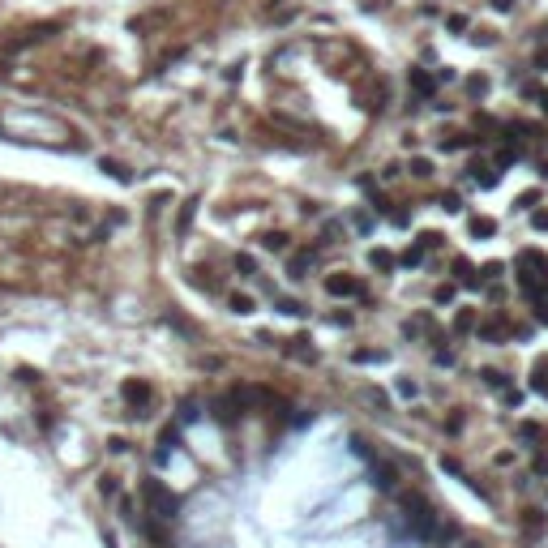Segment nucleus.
<instances>
[{
    "mask_svg": "<svg viewBox=\"0 0 548 548\" xmlns=\"http://www.w3.org/2000/svg\"><path fill=\"white\" fill-rule=\"evenodd\" d=\"M142 502H146L150 518H163V523L180 518V497H176L168 484H158V480H146V484H142Z\"/></svg>",
    "mask_w": 548,
    "mask_h": 548,
    "instance_id": "obj_1",
    "label": "nucleus"
},
{
    "mask_svg": "<svg viewBox=\"0 0 548 548\" xmlns=\"http://www.w3.org/2000/svg\"><path fill=\"white\" fill-rule=\"evenodd\" d=\"M403 510H407V523H411V531H416V535H424V540L442 535V523H437L432 506L420 497V492H407V497H403Z\"/></svg>",
    "mask_w": 548,
    "mask_h": 548,
    "instance_id": "obj_2",
    "label": "nucleus"
},
{
    "mask_svg": "<svg viewBox=\"0 0 548 548\" xmlns=\"http://www.w3.org/2000/svg\"><path fill=\"white\" fill-rule=\"evenodd\" d=\"M368 475H373V488H381V492H394V480H399V475H394V467H390L386 459H377V463L368 467Z\"/></svg>",
    "mask_w": 548,
    "mask_h": 548,
    "instance_id": "obj_3",
    "label": "nucleus"
},
{
    "mask_svg": "<svg viewBox=\"0 0 548 548\" xmlns=\"http://www.w3.org/2000/svg\"><path fill=\"white\" fill-rule=\"evenodd\" d=\"M325 292L330 296H364V287L356 279H347V274H330V279H325Z\"/></svg>",
    "mask_w": 548,
    "mask_h": 548,
    "instance_id": "obj_4",
    "label": "nucleus"
},
{
    "mask_svg": "<svg viewBox=\"0 0 548 548\" xmlns=\"http://www.w3.org/2000/svg\"><path fill=\"white\" fill-rule=\"evenodd\" d=\"M125 399H129L133 407H146L154 394H150V386H142V381H129V386H125Z\"/></svg>",
    "mask_w": 548,
    "mask_h": 548,
    "instance_id": "obj_5",
    "label": "nucleus"
},
{
    "mask_svg": "<svg viewBox=\"0 0 548 548\" xmlns=\"http://www.w3.org/2000/svg\"><path fill=\"white\" fill-rule=\"evenodd\" d=\"M411 86H416V90H420L424 99H432V90H437V82H432V77H428L424 69H411Z\"/></svg>",
    "mask_w": 548,
    "mask_h": 548,
    "instance_id": "obj_6",
    "label": "nucleus"
},
{
    "mask_svg": "<svg viewBox=\"0 0 548 548\" xmlns=\"http://www.w3.org/2000/svg\"><path fill=\"white\" fill-rule=\"evenodd\" d=\"M261 244H266L270 253H287V232H266Z\"/></svg>",
    "mask_w": 548,
    "mask_h": 548,
    "instance_id": "obj_7",
    "label": "nucleus"
},
{
    "mask_svg": "<svg viewBox=\"0 0 548 548\" xmlns=\"http://www.w3.org/2000/svg\"><path fill=\"white\" fill-rule=\"evenodd\" d=\"M518 437H523V442H544V424L523 420V424H518Z\"/></svg>",
    "mask_w": 548,
    "mask_h": 548,
    "instance_id": "obj_8",
    "label": "nucleus"
},
{
    "mask_svg": "<svg viewBox=\"0 0 548 548\" xmlns=\"http://www.w3.org/2000/svg\"><path fill=\"white\" fill-rule=\"evenodd\" d=\"M480 377H484V386H492V390H506V373H497V368H480Z\"/></svg>",
    "mask_w": 548,
    "mask_h": 548,
    "instance_id": "obj_9",
    "label": "nucleus"
},
{
    "mask_svg": "<svg viewBox=\"0 0 548 548\" xmlns=\"http://www.w3.org/2000/svg\"><path fill=\"white\" fill-rule=\"evenodd\" d=\"M492 232H497L492 218H471V236H492Z\"/></svg>",
    "mask_w": 548,
    "mask_h": 548,
    "instance_id": "obj_10",
    "label": "nucleus"
},
{
    "mask_svg": "<svg viewBox=\"0 0 548 548\" xmlns=\"http://www.w3.org/2000/svg\"><path fill=\"white\" fill-rule=\"evenodd\" d=\"M368 261H373L377 270H394V257H390L386 249H373V257H368Z\"/></svg>",
    "mask_w": 548,
    "mask_h": 548,
    "instance_id": "obj_11",
    "label": "nucleus"
},
{
    "mask_svg": "<svg viewBox=\"0 0 548 548\" xmlns=\"http://www.w3.org/2000/svg\"><path fill=\"white\" fill-rule=\"evenodd\" d=\"M356 364H386V351H356Z\"/></svg>",
    "mask_w": 548,
    "mask_h": 548,
    "instance_id": "obj_12",
    "label": "nucleus"
},
{
    "mask_svg": "<svg viewBox=\"0 0 548 548\" xmlns=\"http://www.w3.org/2000/svg\"><path fill=\"white\" fill-rule=\"evenodd\" d=\"M309 253H300V257H292V279H304V270H309Z\"/></svg>",
    "mask_w": 548,
    "mask_h": 548,
    "instance_id": "obj_13",
    "label": "nucleus"
},
{
    "mask_svg": "<svg viewBox=\"0 0 548 548\" xmlns=\"http://www.w3.org/2000/svg\"><path fill=\"white\" fill-rule=\"evenodd\" d=\"M411 176H420V180L432 176V163H428V158H411Z\"/></svg>",
    "mask_w": 548,
    "mask_h": 548,
    "instance_id": "obj_14",
    "label": "nucleus"
},
{
    "mask_svg": "<svg viewBox=\"0 0 548 548\" xmlns=\"http://www.w3.org/2000/svg\"><path fill=\"white\" fill-rule=\"evenodd\" d=\"M454 270H459V279H463V283H475V270H471V261H463V257H459V261H454Z\"/></svg>",
    "mask_w": 548,
    "mask_h": 548,
    "instance_id": "obj_15",
    "label": "nucleus"
},
{
    "mask_svg": "<svg viewBox=\"0 0 548 548\" xmlns=\"http://www.w3.org/2000/svg\"><path fill=\"white\" fill-rule=\"evenodd\" d=\"M471 325H475V313H471V309H463V313L454 317V330H471Z\"/></svg>",
    "mask_w": 548,
    "mask_h": 548,
    "instance_id": "obj_16",
    "label": "nucleus"
},
{
    "mask_svg": "<svg viewBox=\"0 0 548 548\" xmlns=\"http://www.w3.org/2000/svg\"><path fill=\"white\" fill-rule=\"evenodd\" d=\"M274 304H279L283 313H292V317H300V313H304V304H296V300H283V296H279V300H274Z\"/></svg>",
    "mask_w": 548,
    "mask_h": 548,
    "instance_id": "obj_17",
    "label": "nucleus"
},
{
    "mask_svg": "<svg viewBox=\"0 0 548 548\" xmlns=\"http://www.w3.org/2000/svg\"><path fill=\"white\" fill-rule=\"evenodd\" d=\"M442 210H450V214H459V210H463V201H459V193H446V197H442Z\"/></svg>",
    "mask_w": 548,
    "mask_h": 548,
    "instance_id": "obj_18",
    "label": "nucleus"
},
{
    "mask_svg": "<svg viewBox=\"0 0 548 548\" xmlns=\"http://www.w3.org/2000/svg\"><path fill=\"white\" fill-rule=\"evenodd\" d=\"M420 261H424V249H407L403 253V266H420Z\"/></svg>",
    "mask_w": 548,
    "mask_h": 548,
    "instance_id": "obj_19",
    "label": "nucleus"
},
{
    "mask_svg": "<svg viewBox=\"0 0 548 548\" xmlns=\"http://www.w3.org/2000/svg\"><path fill=\"white\" fill-rule=\"evenodd\" d=\"M232 309H236V313H253V300H249V296H232Z\"/></svg>",
    "mask_w": 548,
    "mask_h": 548,
    "instance_id": "obj_20",
    "label": "nucleus"
},
{
    "mask_svg": "<svg viewBox=\"0 0 548 548\" xmlns=\"http://www.w3.org/2000/svg\"><path fill=\"white\" fill-rule=\"evenodd\" d=\"M180 420H185V424H189V420H197V403H189V399H185V403H180Z\"/></svg>",
    "mask_w": 548,
    "mask_h": 548,
    "instance_id": "obj_21",
    "label": "nucleus"
},
{
    "mask_svg": "<svg viewBox=\"0 0 548 548\" xmlns=\"http://www.w3.org/2000/svg\"><path fill=\"white\" fill-rule=\"evenodd\" d=\"M523 527H527V531H540V527H544V518H540V514H535V510H531V514H527V518H523Z\"/></svg>",
    "mask_w": 548,
    "mask_h": 548,
    "instance_id": "obj_22",
    "label": "nucleus"
},
{
    "mask_svg": "<svg viewBox=\"0 0 548 548\" xmlns=\"http://www.w3.org/2000/svg\"><path fill=\"white\" fill-rule=\"evenodd\" d=\"M236 270H244V274H253L257 266H253V257H236Z\"/></svg>",
    "mask_w": 548,
    "mask_h": 548,
    "instance_id": "obj_23",
    "label": "nucleus"
},
{
    "mask_svg": "<svg viewBox=\"0 0 548 548\" xmlns=\"http://www.w3.org/2000/svg\"><path fill=\"white\" fill-rule=\"evenodd\" d=\"M535 321H548V300H535Z\"/></svg>",
    "mask_w": 548,
    "mask_h": 548,
    "instance_id": "obj_24",
    "label": "nucleus"
},
{
    "mask_svg": "<svg viewBox=\"0 0 548 548\" xmlns=\"http://www.w3.org/2000/svg\"><path fill=\"white\" fill-rule=\"evenodd\" d=\"M535 65H540V69H548V51H540V56H535Z\"/></svg>",
    "mask_w": 548,
    "mask_h": 548,
    "instance_id": "obj_25",
    "label": "nucleus"
},
{
    "mask_svg": "<svg viewBox=\"0 0 548 548\" xmlns=\"http://www.w3.org/2000/svg\"><path fill=\"white\" fill-rule=\"evenodd\" d=\"M540 107H544V112H548V94H544V103H540Z\"/></svg>",
    "mask_w": 548,
    "mask_h": 548,
    "instance_id": "obj_26",
    "label": "nucleus"
}]
</instances>
